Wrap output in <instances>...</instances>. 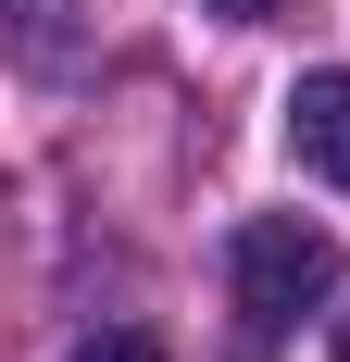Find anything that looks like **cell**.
Here are the masks:
<instances>
[{
	"label": "cell",
	"instance_id": "277c9868",
	"mask_svg": "<svg viewBox=\"0 0 350 362\" xmlns=\"http://www.w3.org/2000/svg\"><path fill=\"white\" fill-rule=\"evenodd\" d=\"M201 13H225V25H263V13H276V0H201Z\"/></svg>",
	"mask_w": 350,
	"mask_h": 362
},
{
	"label": "cell",
	"instance_id": "5b68a950",
	"mask_svg": "<svg viewBox=\"0 0 350 362\" xmlns=\"http://www.w3.org/2000/svg\"><path fill=\"white\" fill-rule=\"evenodd\" d=\"M325 362H350V325H338V350H325Z\"/></svg>",
	"mask_w": 350,
	"mask_h": 362
},
{
	"label": "cell",
	"instance_id": "7a4b0ae2",
	"mask_svg": "<svg viewBox=\"0 0 350 362\" xmlns=\"http://www.w3.org/2000/svg\"><path fill=\"white\" fill-rule=\"evenodd\" d=\"M288 150H300V175H325L350 200V63H313L288 88Z\"/></svg>",
	"mask_w": 350,
	"mask_h": 362
},
{
	"label": "cell",
	"instance_id": "6da1fadb",
	"mask_svg": "<svg viewBox=\"0 0 350 362\" xmlns=\"http://www.w3.org/2000/svg\"><path fill=\"white\" fill-rule=\"evenodd\" d=\"M225 300H238V325L288 337L313 300H338V238H325V225H300V213L238 225V238H225Z\"/></svg>",
	"mask_w": 350,
	"mask_h": 362
},
{
	"label": "cell",
	"instance_id": "3957f363",
	"mask_svg": "<svg viewBox=\"0 0 350 362\" xmlns=\"http://www.w3.org/2000/svg\"><path fill=\"white\" fill-rule=\"evenodd\" d=\"M75 362H163V337H138V325H101V337H75Z\"/></svg>",
	"mask_w": 350,
	"mask_h": 362
}]
</instances>
